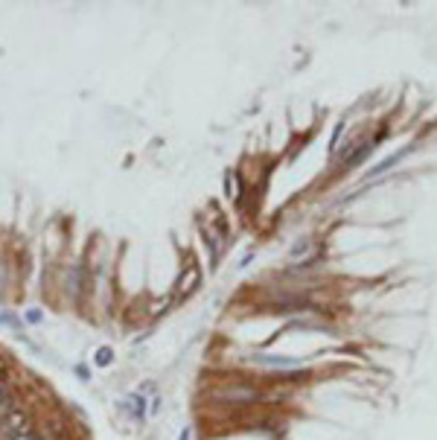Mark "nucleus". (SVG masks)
I'll return each mask as SVG.
<instances>
[{
    "mask_svg": "<svg viewBox=\"0 0 437 440\" xmlns=\"http://www.w3.org/2000/svg\"><path fill=\"white\" fill-rule=\"evenodd\" d=\"M96 364H100V368H108V364L114 362V353H111V347H100L96 350V359H93Z\"/></svg>",
    "mask_w": 437,
    "mask_h": 440,
    "instance_id": "nucleus-10",
    "label": "nucleus"
},
{
    "mask_svg": "<svg viewBox=\"0 0 437 440\" xmlns=\"http://www.w3.org/2000/svg\"><path fill=\"white\" fill-rule=\"evenodd\" d=\"M6 373H9V359L3 356V353H0V382L6 379Z\"/></svg>",
    "mask_w": 437,
    "mask_h": 440,
    "instance_id": "nucleus-11",
    "label": "nucleus"
},
{
    "mask_svg": "<svg viewBox=\"0 0 437 440\" xmlns=\"http://www.w3.org/2000/svg\"><path fill=\"white\" fill-rule=\"evenodd\" d=\"M216 399L218 402H227V406H257V402H260V390L254 388V385L236 382V385H225L216 394Z\"/></svg>",
    "mask_w": 437,
    "mask_h": 440,
    "instance_id": "nucleus-1",
    "label": "nucleus"
},
{
    "mask_svg": "<svg viewBox=\"0 0 437 440\" xmlns=\"http://www.w3.org/2000/svg\"><path fill=\"white\" fill-rule=\"evenodd\" d=\"M27 321H32V324H38V321H41V312H38V309H32V312L27 315Z\"/></svg>",
    "mask_w": 437,
    "mask_h": 440,
    "instance_id": "nucleus-13",
    "label": "nucleus"
},
{
    "mask_svg": "<svg viewBox=\"0 0 437 440\" xmlns=\"http://www.w3.org/2000/svg\"><path fill=\"white\" fill-rule=\"evenodd\" d=\"M23 440H41V437H38V434H35V432H30V434H27V437H23Z\"/></svg>",
    "mask_w": 437,
    "mask_h": 440,
    "instance_id": "nucleus-15",
    "label": "nucleus"
},
{
    "mask_svg": "<svg viewBox=\"0 0 437 440\" xmlns=\"http://www.w3.org/2000/svg\"><path fill=\"white\" fill-rule=\"evenodd\" d=\"M123 408H126V411H128L135 420H140V423H143V417H146V399H143L140 394H131V397H126Z\"/></svg>",
    "mask_w": 437,
    "mask_h": 440,
    "instance_id": "nucleus-4",
    "label": "nucleus"
},
{
    "mask_svg": "<svg viewBox=\"0 0 437 440\" xmlns=\"http://www.w3.org/2000/svg\"><path fill=\"white\" fill-rule=\"evenodd\" d=\"M178 440H190V426H187V429H181V434H178Z\"/></svg>",
    "mask_w": 437,
    "mask_h": 440,
    "instance_id": "nucleus-14",
    "label": "nucleus"
},
{
    "mask_svg": "<svg viewBox=\"0 0 437 440\" xmlns=\"http://www.w3.org/2000/svg\"><path fill=\"white\" fill-rule=\"evenodd\" d=\"M15 408H18V397H15V390H12L6 382H0V420H3L9 411H15Z\"/></svg>",
    "mask_w": 437,
    "mask_h": 440,
    "instance_id": "nucleus-3",
    "label": "nucleus"
},
{
    "mask_svg": "<svg viewBox=\"0 0 437 440\" xmlns=\"http://www.w3.org/2000/svg\"><path fill=\"white\" fill-rule=\"evenodd\" d=\"M373 146H376L373 140H368V143H361V146H359V149H356L353 155H347V161H344V166H347V169H350V166H356V164L361 161V157H364V155H368V152L373 149Z\"/></svg>",
    "mask_w": 437,
    "mask_h": 440,
    "instance_id": "nucleus-9",
    "label": "nucleus"
},
{
    "mask_svg": "<svg viewBox=\"0 0 437 440\" xmlns=\"http://www.w3.org/2000/svg\"><path fill=\"white\" fill-rule=\"evenodd\" d=\"M257 364H265V368H298L295 359H277V356H254Z\"/></svg>",
    "mask_w": 437,
    "mask_h": 440,
    "instance_id": "nucleus-8",
    "label": "nucleus"
},
{
    "mask_svg": "<svg viewBox=\"0 0 437 440\" xmlns=\"http://www.w3.org/2000/svg\"><path fill=\"white\" fill-rule=\"evenodd\" d=\"M0 429H3V434L9 440H23L30 432H32V426H30V414L23 411L21 406L15 411H9L3 420H0Z\"/></svg>",
    "mask_w": 437,
    "mask_h": 440,
    "instance_id": "nucleus-2",
    "label": "nucleus"
},
{
    "mask_svg": "<svg viewBox=\"0 0 437 440\" xmlns=\"http://www.w3.org/2000/svg\"><path fill=\"white\" fill-rule=\"evenodd\" d=\"M411 149H414V146H405V149L403 152H396V155H391V157H385V161L382 164H376L373 169H370V175H385L388 173V169H391V166H396L399 161H403V157L411 152Z\"/></svg>",
    "mask_w": 437,
    "mask_h": 440,
    "instance_id": "nucleus-5",
    "label": "nucleus"
},
{
    "mask_svg": "<svg viewBox=\"0 0 437 440\" xmlns=\"http://www.w3.org/2000/svg\"><path fill=\"white\" fill-rule=\"evenodd\" d=\"M67 292H70V298H79V292H82V265H70V272H67Z\"/></svg>",
    "mask_w": 437,
    "mask_h": 440,
    "instance_id": "nucleus-6",
    "label": "nucleus"
},
{
    "mask_svg": "<svg viewBox=\"0 0 437 440\" xmlns=\"http://www.w3.org/2000/svg\"><path fill=\"white\" fill-rule=\"evenodd\" d=\"M196 283H199V268H196V265H190V274H184V277L178 280V298L196 289Z\"/></svg>",
    "mask_w": 437,
    "mask_h": 440,
    "instance_id": "nucleus-7",
    "label": "nucleus"
},
{
    "mask_svg": "<svg viewBox=\"0 0 437 440\" xmlns=\"http://www.w3.org/2000/svg\"><path fill=\"white\" fill-rule=\"evenodd\" d=\"M0 324H9V327H18V318H15V315H0Z\"/></svg>",
    "mask_w": 437,
    "mask_h": 440,
    "instance_id": "nucleus-12",
    "label": "nucleus"
}]
</instances>
